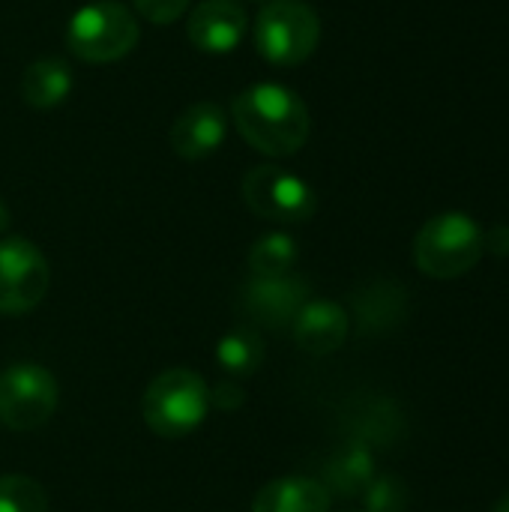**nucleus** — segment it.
I'll list each match as a JSON object with an SVG mask.
<instances>
[{"label": "nucleus", "instance_id": "1", "mask_svg": "<svg viewBox=\"0 0 509 512\" xmlns=\"http://www.w3.org/2000/svg\"><path fill=\"white\" fill-rule=\"evenodd\" d=\"M231 117L243 141L264 156H294L312 129V117L306 102L282 87V84H252L246 87L234 105Z\"/></svg>", "mask_w": 509, "mask_h": 512}, {"label": "nucleus", "instance_id": "2", "mask_svg": "<svg viewBox=\"0 0 509 512\" xmlns=\"http://www.w3.org/2000/svg\"><path fill=\"white\" fill-rule=\"evenodd\" d=\"M210 411V390L201 375L189 369H168L150 381L141 399L144 423L165 441L195 432Z\"/></svg>", "mask_w": 509, "mask_h": 512}, {"label": "nucleus", "instance_id": "3", "mask_svg": "<svg viewBox=\"0 0 509 512\" xmlns=\"http://www.w3.org/2000/svg\"><path fill=\"white\" fill-rule=\"evenodd\" d=\"M483 258V231L465 213L429 219L414 240V261L432 279H459Z\"/></svg>", "mask_w": 509, "mask_h": 512}, {"label": "nucleus", "instance_id": "4", "mask_svg": "<svg viewBox=\"0 0 509 512\" xmlns=\"http://www.w3.org/2000/svg\"><path fill=\"white\" fill-rule=\"evenodd\" d=\"M321 39L318 12L303 0H267L255 21V45L273 66H297Z\"/></svg>", "mask_w": 509, "mask_h": 512}, {"label": "nucleus", "instance_id": "5", "mask_svg": "<svg viewBox=\"0 0 509 512\" xmlns=\"http://www.w3.org/2000/svg\"><path fill=\"white\" fill-rule=\"evenodd\" d=\"M66 45L87 63H114L138 45V21L117 0L87 3L69 18Z\"/></svg>", "mask_w": 509, "mask_h": 512}, {"label": "nucleus", "instance_id": "6", "mask_svg": "<svg viewBox=\"0 0 509 512\" xmlns=\"http://www.w3.org/2000/svg\"><path fill=\"white\" fill-rule=\"evenodd\" d=\"M57 411V381L36 363H15L0 375V423L12 432H33Z\"/></svg>", "mask_w": 509, "mask_h": 512}, {"label": "nucleus", "instance_id": "7", "mask_svg": "<svg viewBox=\"0 0 509 512\" xmlns=\"http://www.w3.org/2000/svg\"><path fill=\"white\" fill-rule=\"evenodd\" d=\"M243 201L255 216L282 225L306 222L318 207L312 186L279 165H255L243 177Z\"/></svg>", "mask_w": 509, "mask_h": 512}, {"label": "nucleus", "instance_id": "8", "mask_svg": "<svg viewBox=\"0 0 509 512\" xmlns=\"http://www.w3.org/2000/svg\"><path fill=\"white\" fill-rule=\"evenodd\" d=\"M51 285L45 255L21 237L0 240V312L24 315L42 303Z\"/></svg>", "mask_w": 509, "mask_h": 512}, {"label": "nucleus", "instance_id": "9", "mask_svg": "<svg viewBox=\"0 0 509 512\" xmlns=\"http://www.w3.org/2000/svg\"><path fill=\"white\" fill-rule=\"evenodd\" d=\"M186 33L198 51L228 54L246 36V9L237 0H201L189 15Z\"/></svg>", "mask_w": 509, "mask_h": 512}, {"label": "nucleus", "instance_id": "10", "mask_svg": "<svg viewBox=\"0 0 509 512\" xmlns=\"http://www.w3.org/2000/svg\"><path fill=\"white\" fill-rule=\"evenodd\" d=\"M225 132H228L225 111L213 102H198L180 111V117L171 123L168 141L180 159L195 162V159H207L210 153H216L225 141Z\"/></svg>", "mask_w": 509, "mask_h": 512}, {"label": "nucleus", "instance_id": "11", "mask_svg": "<svg viewBox=\"0 0 509 512\" xmlns=\"http://www.w3.org/2000/svg\"><path fill=\"white\" fill-rule=\"evenodd\" d=\"M306 297H309V288L294 273L276 276V279L252 276V282L246 285V309H249V315L255 321L267 324V327L294 324L297 312L309 303Z\"/></svg>", "mask_w": 509, "mask_h": 512}, {"label": "nucleus", "instance_id": "12", "mask_svg": "<svg viewBox=\"0 0 509 512\" xmlns=\"http://www.w3.org/2000/svg\"><path fill=\"white\" fill-rule=\"evenodd\" d=\"M291 333H294V342L300 351H306L312 357H327L342 348V342L348 336V315L336 303L312 300L297 312Z\"/></svg>", "mask_w": 509, "mask_h": 512}, {"label": "nucleus", "instance_id": "13", "mask_svg": "<svg viewBox=\"0 0 509 512\" xmlns=\"http://www.w3.org/2000/svg\"><path fill=\"white\" fill-rule=\"evenodd\" d=\"M252 512H330V495L309 477H282L258 492Z\"/></svg>", "mask_w": 509, "mask_h": 512}, {"label": "nucleus", "instance_id": "14", "mask_svg": "<svg viewBox=\"0 0 509 512\" xmlns=\"http://www.w3.org/2000/svg\"><path fill=\"white\" fill-rule=\"evenodd\" d=\"M72 90V72L60 57H42L24 69L21 96L33 108H54Z\"/></svg>", "mask_w": 509, "mask_h": 512}, {"label": "nucleus", "instance_id": "15", "mask_svg": "<svg viewBox=\"0 0 509 512\" xmlns=\"http://www.w3.org/2000/svg\"><path fill=\"white\" fill-rule=\"evenodd\" d=\"M216 360L228 375H252L264 360L261 336L252 327H234L228 330L216 345Z\"/></svg>", "mask_w": 509, "mask_h": 512}, {"label": "nucleus", "instance_id": "16", "mask_svg": "<svg viewBox=\"0 0 509 512\" xmlns=\"http://www.w3.org/2000/svg\"><path fill=\"white\" fill-rule=\"evenodd\" d=\"M294 264H297V243L282 231L264 234L249 252V270L258 279L288 276L294 270Z\"/></svg>", "mask_w": 509, "mask_h": 512}, {"label": "nucleus", "instance_id": "17", "mask_svg": "<svg viewBox=\"0 0 509 512\" xmlns=\"http://www.w3.org/2000/svg\"><path fill=\"white\" fill-rule=\"evenodd\" d=\"M0 512H48V495L30 477H0Z\"/></svg>", "mask_w": 509, "mask_h": 512}, {"label": "nucleus", "instance_id": "18", "mask_svg": "<svg viewBox=\"0 0 509 512\" xmlns=\"http://www.w3.org/2000/svg\"><path fill=\"white\" fill-rule=\"evenodd\" d=\"M135 3V9L147 18V21H153V24H171V21H177L183 12H186V6H189V0H132Z\"/></svg>", "mask_w": 509, "mask_h": 512}, {"label": "nucleus", "instance_id": "19", "mask_svg": "<svg viewBox=\"0 0 509 512\" xmlns=\"http://www.w3.org/2000/svg\"><path fill=\"white\" fill-rule=\"evenodd\" d=\"M399 495H402V492H399L393 483H381V486L372 492V512H396L402 507Z\"/></svg>", "mask_w": 509, "mask_h": 512}, {"label": "nucleus", "instance_id": "20", "mask_svg": "<svg viewBox=\"0 0 509 512\" xmlns=\"http://www.w3.org/2000/svg\"><path fill=\"white\" fill-rule=\"evenodd\" d=\"M483 252H492L495 258H509V225H495L483 234Z\"/></svg>", "mask_w": 509, "mask_h": 512}, {"label": "nucleus", "instance_id": "21", "mask_svg": "<svg viewBox=\"0 0 509 512\" xmlns=\"http://www.w3.org/2000/svg\"><path fill=\"white\" fill-rule=\"evenodd\" d=\"M6 225H9V207H6V201L0 198V234L6 231Z\"/></svg>", "mask_w": 509, "mask_h": 512}, {"label": "nucleus", "instance_id": "22", "mask_svg": "<svg viewBox=\"0 0 509 512\" xmlns=\"http://www.w3.org/2000/svg\"><path fill=\"white\" fill-rule=\"evenodd\" d=\"M492 512H509V495H504V498H501V501L495 504V510H492Z\"/></svg>", "mask_w": 509, "mask_h": 512}, {"label": "nucleus", "instance_id": "23", "mask_svg": "<svg viewBox=\"0 0 509 512\" xmlns=\"http://www.w3.org/2000/svg\"><path fill=\"white\" fill-rule=\"evenodd\" d=\"M255 3H264V0H255Z\"/></svg>", "mask_w": 509, "mask_h": 512}]
</instances>
